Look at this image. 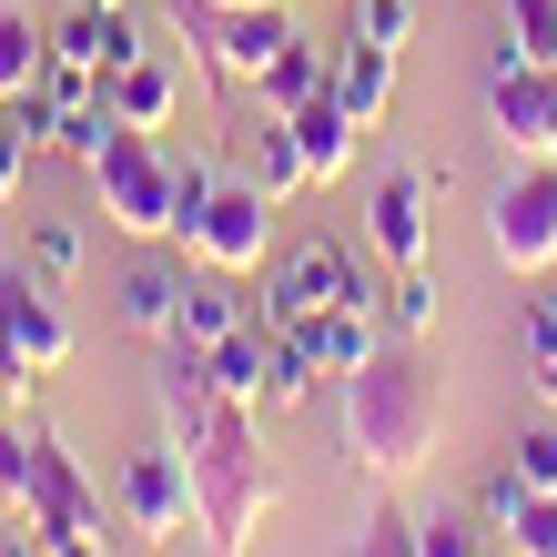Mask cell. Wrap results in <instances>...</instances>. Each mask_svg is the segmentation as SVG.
I'll return each mask as SVG.
<instances>
[{"label":"cell","instance_id":"1","mask_svg":"<svg viewBox=\"0 0 557 557\" xmlns=\"http://www.w3.org/2000/svg\"><path fill=\"white\" fill-rule=\"evenodd\" d=\"M436 425H446V385H436V355L425 345L396 335L375 366L345 375V456L375 486H406L425 456H436Z\"/></svg>","mask_w":557,"mask_h":557},{"label":"cell","instance_id":"2","mask_svg":"<svg viewBox=\"0 0 557 557\" xmlns=\"http://www.w3.org/2000/svg\"><path fill=\"white\" fill-rule=\"evenodd\" d=\"M193 456V517H203V557H244L253 528L284 507V476H274V456L264 436H253V406H223L193 425V436H173Z\"/></svg>","mask_w":557,"mask_h":557},{"label":"cell","instance_id":"3","mask_svg":"<svg viewBox=\"0 0 557 557\" xmlns=\"http://www.w3.org/2000/svg\"><path fill=\"white\" fill-rule=\"evenodd\" d=\"M82 173H91V193H102L112 234H133V244H173V152H162V133H133V122L112 112L102 152H91Z\"/></svg>","mask_w":557,"mask_h":557},{"label":"cell","instance_id":"4","mask_svg":"<svg viewBox=\"0 0 557 557\" xmlns=\"http://www.w3.org/2000/svg\"><path fill=\"white\" fill-rule=\"evenodd\" d=\"M173 253L183 264H213V274H253L274 253V193L264 183H213L203 203H183Z\"/></svg>","mask_w":557,"mask_h":557},{"label":"cell","instance_id":"5","mask_svg":"<svg viewBox=\"0 0 557 557\" xmlns=\"http://www.w3.org/2000/svg\"><path fill=\"white\" fill-rule=\"evenodd\" d=\"M486 244H497L507 274H557V152L517 162L486 203Z\"/></svg>","mask_w":557,"mask_h":557},{"label":"cell","instance_id":"6","mask_svg":"<svg viewBox=\"0 0 557 557\" xmlns=\"http://www.w3.org/2000/svg\"><path fill=\"white\" fill-rule=\"evenodd\" d=\"M324 305H375V284H366V264H355L335 234H305L274 264V294H253V314L264 324H314Z\"/></svg>","mask_w":557,"mask_h":557},{"label":"cell","instance_id":"7","mask_svg":"<svg viewBox=\"0 0 557 557\" xmlns=\"http://www.w3.org/2000/svg\"><path fill=\"white\" fill-rule=\"evenodd\" d=\"M112 507H122V528H133V537H152V547L193 537V528H203V517H193V456H183L173 436H152L133 467H122Z\"/></svg>","mask_w":557,"mask_h":557},{"label":"cell","instance_id":"8","mask_svg":"<svg viewBox=\"0 0 557 557\" xmlns=\"http://www.w3.org/2000/svg\"><path fill=\"white\" fill-rule=\"evenodd\" d=\"M21 517H30V537H82V528H112V497L82 476V456L51 436V425H30V497H21Z\"/></svg>","mask_w":557,"mask_h":557},{"label":"cell","instance_id":"9","mask_svg":"<svg viewBox=\"0 0 557 557\" xmlns=\"http://www.w3.org/2000/svg\"><path fill=\"white\" fill-rule=\"evenodd\" d=\"M0 345H11V366H21L30 385L72 366V314H61V294L30 274V264L0 274Z\"/></svg>","mask_w":557,"mask_h":557},{"label":"cell","instance_id":"10","mask_svg":"<svg viewBox=\"0 0 557 557\" xmlns=\"http://www.w3.org/2000/svg\"><path fill=\"white\" fill-rule=\"evenodd\" d=\"M486 122H497V143L517 162H537L557 143V72H547V61L497 51V61H486Z\"/></svg>","mask_w":557,"mask_h":557},{"label":"cell","instance_id":"11","mask_svg":"<svg viewBox=\"0 0 557 557\" xmlns=\"http://www.w3.org/2000/svg\"><path fill=\"white\" fill-rule=\"evenodd\" d=\"M425 234H436V183H425V162H396V173H375L366 193V244L385 274L425 264Z\"/></svg>","mask_w":557,"mask_h":557},{"label":"cell","instance_id":"12","mask_svg":"<svg viewBox=\"0 0 557 557\" xmlns=\"http://www.w3.org/2000/svg\"><path fill=\"white\" fill-rule=\"evenodd\" d=\"M324 102H335L355 133H375V122L396 112V51H385V41H366V30H345L335 72H324Z\"/></svg>","mask_w":557,"mask_h":557},{"label":"cell","instance_id":"13","mask_svg":"<svg viewBox=\"0 0 557 557\" xmlns=\"http://www.w3.org/2000/svg\"><path fill=\"white\" fill-rule=\"evenodd\" d=\"M183 284H193V264H133V274L112 284V324H122V335L173 345V324H183Z\"/></svg>","mask_w":557,"mask_h":557},{"label":"cell","instance_id":"14","mask_svg":"<svg viewBox=\"0 0 557 557\" xmlns=\"http://www.w3.org/2000/svg\"><path fill=\"white\" fill-rule=\"evenodd\" d=\"M102 102L133 122V133H162V122L183 112V72H173L162 51H133L122 72H102Z\"/></svg>","mask_w":557,"mask_h":557},{"label":"cell","instance_id":"15","mask_svg":"<svg viewBox=\"0 0 557 557\" xmlns=\"http://www.w3.org/2000/svg\"><path fill=\"white\" fill-rule=\"evenodd\" d=\"M234 324H253V294H244V274H213V264H193V284H183V324H173V345H193V355H213Z\"/></svg>","mask_w":557,"mask_h":557},{"label":"cell","instance_id":"16","mask_svg":"<svg viewBox=\"0 0 557 557\" xmlns=\"http://www.w3.org/2000/svg\"><path fill=\"white\" fill-rule=\"evenodd\" d=\"M305 345H314V366H324V375H355V366H375L396 335H385V314H375V305H324V314L305 324Z\"/></svg>","mask_w":557,"mask_h":557},{"label":"cell","instance_id":"17","mask_svg":"<svg viewBox=\"0 0 557 557\" xmlns=\"http://www.w3.org/2000/svg\"><path fill=\"white\" fill-rule=\"evenodd\" d=\"M264 366H274V324H264V314L234 324V335L203 355V375H213V396H223V406H264Z\"/></svg>","mask_w":557,"mask_h":557},{"label":"cell","instance_id":"18","mask_svg":"<svg viewBox=\"0 0 557 557\" xmlns=\"http://www.w3.org/2000/svg\"><path fill=\"white\" fill-rule=\"evenodd\" d=\"M324 72H335V51H314L305 30H294V41L274 51V72L253 82V102L264 112H305V102H324Z\"/></svg>","mask_w":557,"mask_h":557},{"label":"cell","instance_id":"19","mask_svg":"<svg viewBox=\"0 0 557 557\" xmlns=\"http://www.w3.org/2000/svg\"><path fill=\"white\" fill-rule=\"evenodd\" d=\"M294 122V152H305V183H345V162H355V122L335 102H305V112H284Z\"/></svg>","mask_w":557,"mask_h":557},{"label":"cell","instance_id":"20","mask_svg":"<svg viewBox=\"0 0 557 557\" xmlns=\"http://www.w3.org/2000/svg\"><path fill=\"white\" fill-rule=\"evenodd\" d=\"M41 61H51V30L30 21V11H11V0H0V102H21V91L41 82Z\"/></svg>","mask_w":557,"mask_h":557},{"label":"cell","instance_id":"21","mask_svg":"<svg viewBox=\"0 0 557 557\" xmlns=\"http://www.w3.org/2000/svg\"><path fill=\"white\" fill-rule=\"evenodd\" d=\"M375 314H385V335H406V345L436 335V284H425V264L385 274V284H375Z\"/></svg>","mask_w":557,"mask_h":557},{"label":"cell","instance_id":"22","mask_svg":"<svg viewBox=\"0 0 557 557\" xmlns=\"http://www.w3.org/2000/svg\"><path fill=\"white\" fill-rule=\"evenodd\" d=\"M314 375H324V366H314L305 324H274V366H264V406H274V416H284V406H305V396H314Z\"/></svg>","mask_w":557,"mask_h":557},{"label":"cell","instance_id":"23","mask_svg":"<svg viewBox=\"0 0 557 557\" xmlns=\"http://www.w3.org/2000/svg\"><path fill=\"white\" fill-rule=\"evenodd\" d=\"M253 183H264L274 203H284V193H305V152H294V122L284 112L253 122Z\"/></svg>","mask_w":557,"mask_h":557},{"label":"cell","instance_id":"24","mask_svg":"<svg viewBox=\"0 0 557 557\" xmlns=\"http://www.w3.org/2000/svg\"><path fill=\"white\" fill-rule=\"evenodd\" d=\"M345 557H425V517H406L396 497H385L366 528H355V547H345Z\"/></svg>","mask_w":557,"mask_h":557},{"label":"cell","instance_id":"25","mask_svg":"<svg viewBox=\"0 0 557 557\" xmlns=\"http://www.w3.org/2000/svg\"><path fill=\"white\" fill-rule=\"evenodd\" d=\"M497 11H507V51L557 72V0H497Z\"/></svg>","mask_w":557,"mask_h":557},{"label":"cell","instance_id":"26","mask_svg":"<svg viewBox=\"0 0 557 557\" xmlns=\"http://www.w3.org/2000/svg\"><path fill=\"white\" fill-rule=\"evenodd\" d=\"M497 547H507V557H557V497H537V486H528L517 517L497 528Z\"/></svg>","mask_w":557,"mask_h":557},{"label":"cell","instance_id":"27","mask_svg":"<svg viewBox=\"0 0 557 557\" xmlns=\"http://www.w3.org/2000/svg\"><path fill=\"white\" fill-rule=\"evenodd\" d=\"M30 274H41V284L82 274V234H72V223H30Z\"/></svg>","mask_w":557,"mask_h":557},{"label":"cell","instance_id":"28","mask_svg":"<svg viewBox=\"0 0 557 557\" xmlns=\"http://www.w3.org/2000/svg\"><path fill=\"white\" fill-rule=\"evenodd\" d=\"M21 497H30V416H0V507L21 517Z\"/></svg>","mask_w":557,"mask_h":557},{"label":"cell","instance_id":"29","mask_svg":"<svg viewBox=\"0 0 557 557\" xmlns=\"http://www.w3.org/2000/svg\"><path fill=\"white\" fill-rule=\"evenodd\" d=\"M507 467H517V476H528V486H537V497H557V416H537V425H528V436H517V456H507Z\"/></svg>","mask_w":557,"mask_h":557},{"label":"cell","instance_id":"30","mask_svg":"<svg viewBox=\"0 0 557 557\" xmlns=\"http://www.w3.org/2000/svg\"><path fill=\"white\" fill-rule=\"evenodd\" d=\"M345 30H366V41L406 51V41H416V0H355V21H345Z\"/></svg>","mask_w":557,"mask_h":557},{"label":"cell","instance_id":"31","mask_svg":"<svg viewBox=\"0 0 557 557\" xmlns=\"http://www.w3.org/2000/svg\"><path fill=\"white\" fill-rule=\"evenodd\" d=\"M30 152H41V143H30V122H21V112H0V203L30 183Z\"/></svg>","mask_w":557,"mask_h":557},{"label":"cell","instance_id":"32","mask_svg":"<svg viewBox=\"0 0 557 557\" xmlns=\"http://www.w3.org/2000/svg\"><path fill=\"white\" fill-rule=\"evenodd\" d=\"M517 497H528V476H517V467H497V476L476 486V517H486V537H497L507 517H517Z\"/></svg>","mask_w":557,"mask_h":557},{"label":"cell","instance_id":"33","mask_svg":"<svg viewBox=\"0 0 557 557\" xmlns=\"http://www.w3.org/2000/svg\"><path fill=\"white\" fill-rule=\"evenodd\" d=\"M528 396L557 416V345H528Z\"/></svg>","mask_w":557,"mask_h":557},{"label":"cell","instance_id":"34","mask_svg":"<svg viewBox=\"0 0 557 557\" xmlns=\"http://www.w3.org/2000/svg\"><path fill=\"white\" fill-rule=\"evenodd\" d=\"M41 557H112V528H82V537H51Z\"/></svg>","mask_w":557,"mask_h":557},{"label":"cell","instance_id":"35","mask_svg":"<svg viewBox=\"0 0 557 557\" xmlns=\"http://www.w3.org/2000/svg\"><path fill=\"white\" fill-rule=\"evenodd\" d=\"M528 345H557V294H528Z\"/></svg>","mask_w":557,"mask_h":557},{"label":"cell","instance_id":"36","mask_svg":"<svg viewBox=\"0 0 557 557\" xmlns=\"http://www.w3.org/2000/svg\"><path fill=\"white\" fill-rule=\"evenodd\" d=\"M21 396H30V375L11 366V345H0V416H21Z\"/></svg>","mask_w":557,"mask_h":557},{"label":"cell","instance_id":"37","mask_svg":"<svg viewBox=\"0 0 557 557\" xmlns=\"http://www.w3.org/2000/svg\"><path fill=\"white\" fill-rule=\"evenodd\" d=\"M0 557H41V537H30V517H0Z\"/></svg>","mask_w":557,"mask_h":557},{"label":"cell","instance_id":"38","mask_svg":"<svg viewBox=\"0 0 557 557\" xmlns=\"http://www.w3.org/2000/svg\"><path fill=\"white\" fill-rule=\"evenodd\" d=\"M203 11H284V0H203Z\"/></svg>","mask_w":557,"mask_h":557},{"label":"cell","instance_id":"39","mask_svg":"<svg viewBox=\"0 0 557 557\" xmlns=\"http://www.w3.org/2000/svg\"><path fill=\"white\" fill-rule=\"evenodd\" d=\"M82 11H122V0H82Z\"/></svg>","mask_w":557,"mask_h":557},{"label":"cell","instance_id":"40","mask_svg":"<svg viewBox=\"0 0 557 557\" xmlns=\"http://www.w3.org/2000/svg\"><path fill=\"white\" fill-rule=\"evenodd\" d=\"M0 517H11V507H0Z\"/></svg>","mask_w":557,"mask_h":557},{"label":"cell","instance_id":"41","mask_svg":"<svg viewBox=\"0 0 557 557\" xmlns=\"http://www.w3.org/2000/svg\"><path fill=\"white\" fill-rule=\"evenodd\" d=\"M547 152H557V143H547Z\"/></svg>","mask_w":557,"mask_h":557}]
</instances>
